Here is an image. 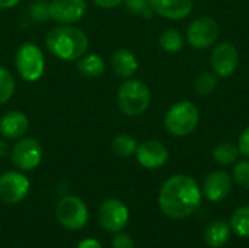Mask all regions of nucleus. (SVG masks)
Listing matches in <instances>:
<instances>
[{
	"label": "nucleus",
	"instance_id": "obj_1",
	"mask_svg": "<svg viewBox=\"0 0 249 248\" xmlns=\"http://www.w3.org/2000/svg\"><path fill=\"white\" fill-rule=\"evenodd\" d=\"M201 189L188 175L178 174L168 178L159 191L160 210L171 219H185L201 205Z\"/></svg>",
	"mask_w": 249,
	"mask_h": 248
},
{
	"label": "nucleus",
	"instance_id": "obj_2",
	"mask_svg": "<svg viewBox=\"0 0 249 248\" xmlns=\"http://www.w3.org/2000/svg\"><path fill=\"white\" fill-rule=\"evenodd\" d=\"M48 51L64 61L79 60L88 50V35L76 26L60 25L53 28L45 38Z\"/></svg>",
	"mask_w": 249,
	"mask_h": 248
},
{
	"label": "nucleus",
	"instance_id": "obj_3",
	"mask_svg": "<svg viewBox=\"0 0 249 248\" xmlns=\"http://www.w3.org/2000/svg\"><path fill=\"white\" fill-rule=\"evenodd\" d=\"M150 89L137 79H128L120 85L117 92V104L123 114L136 117L143 114L150 104Z\"/></svg>",
	"mask_w": 249,
	"mask_h": 248
},
{
	"label": "nucleus",
	"instance_id": "obj_4",
	"mask_svg": "<svg viewBox=\"0 0 249 248\" xmlns=\"http://www.w3.org/2000/svg\"><path fill=\"white\" fill-rule=\"evenodd\" d=\"M198 120H200V114L197 107L190 101H181L172 105L166 113L165 127L171 134L182 137V136H188L196 130Z\"/></svg>",
	"mask_w": 249,
	"mask_h": 248
},
{
	"label": "nucleus",
	"instance_id": "obj_5",
	"mask_svg": "<svg viewBox=\"0 0 249 248\" xmlns=\"http://www.w3.org/2000/svg\"><path fill=\"white\" fill-rule=\"evenodd\" d=\"M15 66L19 76L26 82H36L45 70L42 50L34 42H23L16 51Z\"/></svg>",
	"mask_w": 249,
	"mask_h": 248
},
{
	"label": "nucleus",
	"instance_id": "obj_6",
	"mask_svg": "<svg viewBox=\"0 0 249 248\" xmlns=\"http://www.w3.org/2000/svg\"><path fill=\"white\" fill-rule=\"evenodd\" d=\"M55 216L64 228L77 231L86 225L89 212L82 199L76 196H64L55 206Z\"/></svg>",
	"mask_w": 249,
	"mask_h": 248
},
{
	"label": "nucleus",
	"instance_id": "obj_7",
	"mask_svg": "<svg viewBox=\"0 0 249 248\" xmlns=\"http://www.w3.org/2000/svg\"><path fill=\"white\" fill-rule=\"evenodd\" d=\"M10 158L19 171H32L42 161V146L36 139L20 137L13 145Z\"/></svg>",
	"mask_w": 249,
	"mask_h": 248
},
{
	"label": "nucleus",
	"instance_id": "obj_8",
	"mask_svg": "<svg viewBox=\"0 0 249 248\" xmlns=\"http://www.w3.org/2000/svg\"><path fill=\"white\" fill-rule=\"evenodd\" d=\"M217 37H219V25L214 19L207 16L197 18L190 23L187 29V39L197 50L213 45Z\"/></svg>",
	"mask_w": 249,
	"mask_h": 248
},
{
	"label": "nucleus",
	"instance_id": "obj_9",
	"mask_svg": "<svg viewBox=\"0 0 249 248\" xmlns=\"http://www.w3.org/2000/svg\"><path fill=\"white\" fill-rule=\"evenodd\" d=\"M29 191V180L18 171H7L0 175V200L6 205L22 202Z\"/></svg>",
	"mask_w": 249,
	"mask_h": 248
},
{
	"label": "nucleus",
	"instance_id": "obj_10",
	"mask_svg": "<svg viewBox=\"0 0 249 248\" xmlns=\"http://www.w3.org/2000/svg\"><path fill=\"white\" fill-rule=\"evenodd\" d=\"M128 209L127 206L118 199H108L105 200L98 212L99 224L108 232H118L121 231L128 222Z\"/></svg>",
	"mask_w": 249,
	"mask_h": 248
},
{
	"label": "nucleus",
	"instance_id": "obj_11",
	"mask_svg": "<svg viewBox=\"0 0 249 248\" xmlns=\"http://www.w3.org/2000/svg\"><path fill=\"white\" fill-rule=\"evenodd\" d=\"M88 10L85 0H51L50 19L61 25L79 22Z\"/></svg>",
	"mask_w": 249,
	"mask_h": 248
},
{
	"label": "nucleus",
	"instance_id": "obj_12",
	"mask_svg": "<svg viewBox=\"0 0 249 248\" xmlns=\"http://www.w3.org/2000/svg\"><path fill=\"white\" fill-rule=\"evenodd\" d=\"M239 64V53L231 42H222L216 45L212 53V67L217 76L228 77L233 75Z\"/></svg>",
	"mask_w": 249,
	"mask_h": 248
},
{
	"label": "nucleus",
	"instance_id": "obj_13",
	"mask_svg": "<svg viewBox=\"0 0 249 248\" xmlns=\"http://www.w3.org/2000/svg\"><path fill=\"white\" fill-rule=\"evenodd\" d=\"M136 158L142 167L147 170H156L168 162L169 152L166 146L159 140H146L140 146H137Z\"/></svg>",
	"mask_w": 249,
	"mask_h": 248
},
{
	"label": "nucleus",
	"instance_id": "obj_14",
	"mask_svg": "<svg viewBox=\"0 0 249 248\" xmlns=\"http://www.w3.org/2000/svg\"><path fill=\"white\" fill-rule=\"evenodd\" d=\"M232 191V178L225 171H213L210 172L203 186V193L206 199L210 202H222Z\"/></svg>",
	"mask_w": 249,
	"mask_h": 248
},
{
	"label": "nucleus",
	"instance_id": "obj_15",
	"mask_svg": "<svg viewBox=\"0 0 249 248\" xmlns=\"http://www.w3.org/2000/svg\"><path fill=\"white\" fill-rule=\"evenodd\" d=\"M29 129V120L22 111H9L0 118V134L4 139H20Z\"/></svg>",
	"mask_w": 249,
	"mask_h": 248
},
{
	"label": "nucleus",
	"instance_id": "obj_16",
	"mask_svg": "<svg viewBox=\"0 0 249 248\" xmlns=\"http://www.w3.org/2000/svg\"><path fill=\"white\" fill-rule=\"evenodd\" d=\"M152 7L162 18L179 20L190 15L193 0H152Z\"/></svg>",
	"mask_w": 249,
	"mask_h": 248
},
{
	"label": "nucleus",
	"instance_id": "obj_17",
	"mask_svg": "<svg viewBox=\"0 0 249 248\" xmlns=\"http://www.w3.org/2000/svg\"><path fill=\"white\" fill-rule=\"evenodd\" d=\"M111 67L117 76L128 79L137 72L139 61H137V57L130 50L118 48L111 56Z\"/></svg>",
	"mask_w": 249,
	"mask_h": 248
},
{
	"label": "nucleus",
	"instance_id": "obj_18",
	"mask_svg": "<svg viewBox=\"0 0 249 248\" xmlns=\"http://www.w3.org/2000/svg\"><path fill=\"white\" fill-rule=\"evenodd\" d=\"M231 237V225L225 221H216L207 227L204 232V241L207 246L213 248L223 247Z\"/></svg>",
	"mask_w": 249,
	"mask_h": 248
},
{
	"label": "nucleus",
	"instance_id": "obj_19",
	"mask_svg": "<svg viewBox=\"0 0 249 248\" xmlns=\"http://www.w3.org/2000/svg\"><path fill=\"white\" fill-rule=\"evenodd\" d=\"M77 70L80 75L88 76V77H99L105 72V63L101 56L98 54H89V56H82L77 60Z\"/></svg>",
	"mask_w": 249,
	"mask_h": 248
},
{
	"label": "nucleus",
	"instance_id": "obj_20",
	"mask_svg": "<svg viewBox=\"0 0 249 248\" xmlns=\"http://www.w3.org/2000/svg\"><path fill=\"white\" fill-rule=\"evenodd\" d=\"M238 156H239V148L235 143H231V142L220 143L213 151V159H214V162H217L220 165L235 164Z\"/></svg>",
	"mask_w": 249,
	"mask_h": 248
},
{
	"label": "nucleus",
	"instance_id": "obj_21",
	"mask_svg": "<svg viewBox=\"0 0 249 248\" xmlns=\"http://www.w3.org/2000/svg\"><path fill=\"white\" fill-rule=\"evenodd\" d=\"M112 152L121 158H128L136 155L137 151V142L134 137L128 136V134H118L112 139Z\"/></svg>",
	"mask_w": 249,
	"mask_h": 248
},
{
	"label": "nucleus",
	"instance_id": "obj_22",
	"mask_svg": "<svg viewBox=\"0 0 249 248\" xmlns=\"http://www.w3.org/2000/svg\"><path fill=\"white\" fill-rule=\"evenodd\" d=\"M159 45L166 53H178L184 47V38L177 29H166L159 37Z\"/></svg>",
	"mask_w": 249,
	"mask_h": 248
},
{
	"label": "nucleus",
	"instance_id": "obj_23",
	"mask_svg": "<svg viewBox=\"0 0 249 248\" xmlns=\"http://www.w3.org/2000/svg\"><path fill=\"white\" fill-rule=\"evenodd\" d=\"M231 229L239 237H249V206L236 209L231 218Z\"/></svg>",
	"mask_w": 249,
	"mask_h": 248
},
{
	"label": "nucleus",
	"instance_id": "obj_24",
	"mask_svg": "<svg viewBox=\"0 0 249 248\" xmlns=\"http://www.w3.org/2000/svg\"><path fill=\"white\" fill-rule=\"evenodd\" d=\"M217 86V77H216V73H212V72H203L197 76L196 82H194V88H196V92L200 95V96H207L210 95Z\"/></svg>",
	"mask_w": 249,
	"mask_h": 248
},
{
	"label": "nucleus",
	"instance_id": "obj_25",
	"mask_svg": "<svg viewBox=\"0 0 249 248\" xmlns=\"http://www.w3.org/2000/svg\"><path fill=\"white\" fill-rule=\"evenodd\" d=\"M15 77L3 66H0V105L6 104L15 94Z\"/></svg>",
	"mask_w": 249,
	"mask_h": 248
},
{
	"label": "nucleus",
	"instance_id": "obj_26",
	"mask_svg": "<svg viewBox=\"0 0 249 248\" xmlns=\"http://www.w3.org/2000/svg\"><path fill=\"white\" fill-rule=\"evenodd\" d=\"M124 3H125V9L133 15L152 18L155 13L152 7V0H124Z\"/></svg>",
	"mask_w": 249,
	"mask_h": 248
},
{
	"label": "nucleus",
	"instance_id": "obj_27",
	"mask_svg": "<svg viewBox=\"0 0 249 248\" xmlns=\"http://www.w3.org/2000/svg\"><path fill=\"white\" fill-rule=\"evenodd\" d=\"M29 16L35 22H45L50 19V3L47 0H34L29 6Z\"/></svg>",
	"mask_w": 249,
	"mask_h": 248
},
{
	"label": "nucleus",
	"instance_id": "obj_28",
	"mask_svg": "<svg viewBox=\"0 0 249 248\" xmlns=\"http://www.w3.org/2000/svg\"><path fill=\"white\" fill-rule=\"evenodd\" d=\"M233 180L239 187L249 190V161H241L235 165Z\"/></svg>",
	"mask_w": 249,
	"mask_h": 248
},
{
	"label": "nucleus",
	"instance_id": "obj_29",
	"mask_svg": "<svg viewBox=\"0 0 249 248\" xmlns=\"http://www.w3.org/2000/svg\"><path fill=\"white\" fill-rule=\"evenodd\" d=\"M112 248H134L133 238L127 234H117L112 240Z\"/></svg>",
	"mask_w": 249,
	"mask_h": 248
},
{
	"label": "nucleus",
	"instance_id": "obj_30",
	"mask_svg": "<svg viewBox=\"0 0 249 248\" xmlns=\"http://www.w3.org/2000/svg\"><path fill=\"white\" fill-rule=\"evenodd\" d=\"M239 153H242L245 158L249 159V126L242 132L241 137H239Z\"/></svg>",
	"mask_w": 249,
	"mask_h": 248
},
{
	"label": "nucleus",
	"instance_id": "obj_31",
	"mask_svg": "<svg viewBox=\"0 0 249 248\" xmlns=\"http://www.w3.org/2000/svg\"><path fill=\"white\" fill-rule=\"evenodd\" d=\"M124 0H93V3L102 9H112V7H117L123 3Z\"/></svg>",
	"mask_w": 249,
	"mask_h": 248
},
{
	"label": "nucleus",
	"instance_id": "obj_32",
	"mask_svg": "<svg viewBox=\"0 0 249 248\" xmlns=\"http://www.w3.org/2000/svg\"><path fill=\"white\" fill-rule=\"evenodd\" d=\"M77 248H102L101 246V243L98 241V240H93V238H86V240H83Z\"/></svg>",
	"mask_w": 249,
	"mask_h": 248
},
{
	"label": "nucleus",
	"instance_id": "obj_33",
	"mask_svg": "<svg viewBox=\"0 0 249 248\" xmlns=\"http://www.w3.org/2000/svg\"><path fill=\"white\" fill-rule=\"evenodd\" d=\"M20 0H0V9H12L15 7Z\"/></svg>",
	"mask_w": 249,
	"mask_h": 248
},
{
	"label": "nucleus",
	"instance_id": "obj_34",
	"mask_svg": "<svg viewBox=\"0 0 249 248\" xmlns=\"http://www.w3.org/2000/svg\"><path fill=\"white\" fill-rule=\"evenodd\" d=\"M9 152H10L9 145L4 140H0V158H4Z\"/></svg>",
	"mask_w": 249,
	"mask_h": 248
}]
</instances>
